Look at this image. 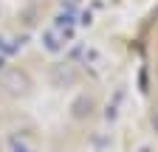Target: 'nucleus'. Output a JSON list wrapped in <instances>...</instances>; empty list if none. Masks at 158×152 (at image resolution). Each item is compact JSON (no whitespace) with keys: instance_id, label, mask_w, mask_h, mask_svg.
Instances as JSON below:
<instances>
[{"instance_id":"4","label":"nucleus","mask_w":158,"mask_h":152,"mask_svg":"<svg viewBox=\"0 0 158 152\" xmlns=\"http://www.w3.org/2000/svg\"><path fill=\"white\" fill-rule=\"evenodd\" d=\"M43 42H45V48H48V51H59V48H62V42L56 40V34H54V31H48V34L43 37Z\"/></svg>"},{"instance_id":"1","label":"nucleus","mask_w":158,"mask_h":152,"mask_svg":"<svg viewBox=\"0 0 158 152\" xmlns=\"http://www.w3.org/2000/svg\"><path fill=\"white\" fill-rule=\"evenodd\" d=\"M0 87H6V93H11V96H26L31 90V76L20 68H9L0 73Z\"/></svg>"},{"instance_id":"3","label":"nucleus","mask_w":158,"mask_h":152,"mask_svg":"<svg viewBox=\"0 0 158 152\" xmlns=\"http://www.w3.org/2000/svg\"><path fill=\"white\" fill-rule=\"evenodd\" d=\"M76 79V73L71 70V68H65V65H59L56 70H54V82L59 85V87H65V85H71Z\"/></svg>"},{"instance_id":"2","label":"nucleus","mask_w":158,"mask_h":152,"mask_svg":"<svg viewBox=\"0 0 158 152\" xmlns=\"http://www.w3.org/2000/svg\"><path fill=\"white\" fill-rule=\"evenodd\" d=\"M90 110H93V99H90V96H79V99H73V104H71L73 118H88Z\"/></svg>"},{"instance_id":"5","label":"nucleus","mask_w":158,"mask_h":152,"mask_svg":"<svg viewBox=\"0 0 158 152\" xmlns=\"http://www.w3.org/2000/svg\"><path fill=\"white\" fill-rule=\"evenodd\" d=\"M152 130L158 132V113H155V116H152Z\"/></svg>"}]
</instances>
